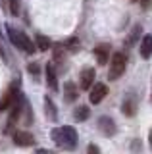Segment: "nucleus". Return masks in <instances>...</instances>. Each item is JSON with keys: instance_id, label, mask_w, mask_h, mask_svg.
<instances>
[{"instance_id": "nucleus-14", "label": "nucleus", "mask_w": 152, "mask_h": 154, "mask_svg": "<svg viewBox=\"0 0 152 154\" xmlns=\"http://www.w3.org/2000/svg\"><path fill=\"white\" fill-rule=\"evenodd\" d=\"M50 46V41L46 37H42V35H37V48L39 50H46V48Z\"/></svg>"}, {"instance_id": "nucleus-19", "label": "nucleus", "mask_w": 152, "mask_h": 154, "mask_svg": "<svg viewBox=\"0 0 152 154\" xmlns=\"http://www.w3.org/2000/svg\"><path fill=\"white\" fill-rule=\"evenodd\" d=\"M29 71H31L33 75H39V64H31L29 66Z\"/></svg>"}, {"instance_id": "nucleus-9", "label": "nucleus", "mask_w": 152, "mask_h": 154, "mask_svg": "<svg viewBox=\"0 0 152 154\" xmlns=\"http://www.w3.org/2000/svg\"><path fill=\"white\" fill-rule=\"evenodd\" d=\"M94 56H96V62L100 66H106L108 64V58H110V48L106 45H98L94 48Z\"/></svg>"}, {"instance_id": "nucleus-8", "label": "nucleus", "mask_w": 152, "mask_h": 154, "mask_svg": "<svg viewBox=\"0 0 152 154\" xmlns=\"http://www.w3.org/2000/svg\"><path fill=\"white\" fill-rule=\"evenodd\" d=\"M14 143H16L17 146H31V144L35 143V139L27 131H16L14 133Z\"/></svg>"}, {"instance_id": "nucleus-1", "label": "nucleus", "mask_w": 152, "mask_h": 154, "mask_svg": "<svg viewBox=\"0 0 152 154\" xmlns=\"http://www.w3.org/2000/svg\"><path fill=\"white\" fill-rule=\"evenodd\" d=\"M52 141H54L58 146L65 148V150H73L77 146V131H75L71 125H62V127L52 129Z\"/></svg>"}, {"instance_id": "nucleus-20", "label": "nucleus", "mask_w": 152, "mask_h": 154, "mask_svg": "<svg viewBox=\"0 0 152 154\" xmlns=\"http://www.w3.org/2000/svg\"><path fill=\"white\" fill-rule=\"evenodd\" d=\"M37 154H50V152H44V150H39V152H37Z\"/></svg>"}, {"instance_id": "nucleus-13", "label": "nucleus", "mask_w": 152, "mask_h": 154, "mask_svg": "<svg viewBox=\"0 0 152 154\" xmlns=\"http://www.w3.org/2000/svg\"><path fill=\"white\" fill-rule=\"evenodd\" d=\"M87 118H89V108L87 106H77V110H75V119H77V122H85Z\"/></svg>"}, {"instance_id": "nucleus-12", "label": "nucleus", "mask_w": 152, "mask_h": 154, "mask_svg": "<svg viewBox=\"0 0 152 154\" xmlns=\"http://www.w3.org/2000/svg\"><path fill=\"white\" fill-rule=\"evenodd\" d=\"M46 81H48L50 89L58 87V77H56V71H54V66L52 64H46Z\"/></svg>"}, {"instance_id": "nucleus-10", "label": "nucleus", "mask_w": 152, "mask_h": 154, "mask_svg": "<svg viewBox=\"0 0 152 154\" xmlns=\"http://www.w3.org/2000/svg\"><path fill=\"white\" fill-rule=\"evenodd\" d=\"M141 56L144 58V60H148V58L152 56V35H144L141 41Z\"/></svg>"}, {"instance_id": "nucleus-16", "label": "nucleus", "mask_w": 152, "mask_h": 154, "mask_svg": "<svg viewBox=\"0 0 152 154\" xmlns=\"http://www.w3.org/2000/svg\"><path fill=\"white\" fill-rule=\"evenodd\" d=\"M10 12H12V16L20 14V0H10Z\"/></svg>"}, {"instance_id": "nucleus-7", "label": "nucleus", "mask_w": 152, "mask_h": 154, "mask_svg": "<svg viewBox=\"0 0 152 154\" xmlns=\"http://www.w3.org/2000/svg\"><path fill=\"white\" fill-rule=\"evenodd\" d=\"M94 77H96V71L93 69V67H85L81 71V89L89 91L94 83Z\"/></svg>"}, {"instance_id": "nucleus-15", "label": "nucleus", "mask_w": 152, "mask_h": 154, "mask_svg": "<svg viewBox=\"0 0 152 154\" xmlns=\"http://www.w3.org/2000/svg\"><path fill=\"white\" fill-rule=\"evenodd\" d=\"M44 102H46V114H48V119H56V108H54V104H52V100L46 98Z\"/></svg>"}, {"instance_id": "nucleus-5", "label": "nucleus", "mask_w": 152, "mask_h": 154, "mask_svg": "<svg viewBox=\"0 0 152 154\" xmlns=\"http://www.w3.org/2000/svg\"><path fill=\"white\" fill-rule=\"evenodd\" d=\"M98 129H100L102 135H106V137H112V135H116V123H114L112 118H108V116H102L100 119H98Z\"/></svg>"}, {"instance_id": "nucleus-17", "label": "nucleus", "mask_w": 152, "mask_h": 154, "mask_svg": "<svg viewBox=\"0 0 152 154\" xmlns=\"http://www.w3.org/2000/svg\"><path fill=\"white\" fill-rule=\"evenodd\" d=\"M133 106H135V102H133V100H127V102L121 106V110H123V112H125V114L133 116Z\"/></svg>"}, {"instance_id": "nucleus-11", "label": "nucleus", "mask_w": 152, "mask_h": 154, "mask_svg": "<svg viewBox=\"0 0 152 154\" xmlns=\"http://www.w3.org/2000/svg\"><path fill=\"white\" fill-rule=\"evenodd\" d=\"M64 98L68 100V102H75L77 100V87L73 83H65L64 87Z\"/></svg>"}, {"instance_id": "nucleus-18", "label": "nucleus", "mask_w": 152, "mask_h": 154, "mask_svg": "<svg viewBox=\"0 0 152 154\" xmlns=\"http://www.w3.org/2000/svg\"><path fill=\"white\" fill-rule=\"evenodd\" d=\"M87 154H100V148H98L96 144H89V148H87Z\"/></svg>"}, {"instance_id": "nucleus-4", "label": "nucleus", "mask_w": 152, "mask_h": 154, "mask_svg": "<svg viewBox=\"0 0 152 154\" xmlns=\"http://www.w3.org/2000/svg\"><path fill=\"white\" fill-rule=\"evenodd\" d=\"M108 94V87L104 83H93V87L89 89V100L93 104H100Z\"/></svg>"}, {"instance_id": "nucleus-2", "label": "nucleus", "mask_w": 152, "mask_h": 154, "mask_svg": "<svg viewBox=\"0 0 152 154\" xmlns=\"http://www.w3.org/2000/svg\"><path fill=\"white\" fill-rule=\"evenodd\" d=\"M8 37H10V41L20 48V50L27 52V54H33V52H35V45H33V41L23 31H17V29H14V27H8Z\"/></svg>"}, {"instance_id": "nucleus-6", "label": "nucleus", "mask_w": 152, "mask_h": 154, "mask_svg": "<svg viewBox=\"0 0 152 154\" xmlns=\"http://www.w3.org/2000/svg\"><path fill=\"white\" fill-rule=\"evenodd\" d=\"M16 96H17V81H16V83H12L10 89H8V93L0 98V112H2V110H6V108H10L12 102L16 100Z\"/></svg>"}, {"instance_id": "nucleus-3", "label": "nucleus", "mask_w": 152, "mask_h": 154, "mask_svg": "<svg viewBox=\"0 0 152 154\" xmlns=\"http://www.w3.org/2000/svg\"><path fill=\"white\" fill-rule=\"evenodd\" d=\"M127 67V56L123 52H116L110 58V79H117V77L123 75Z\"/></svg>"}]
</instances>
